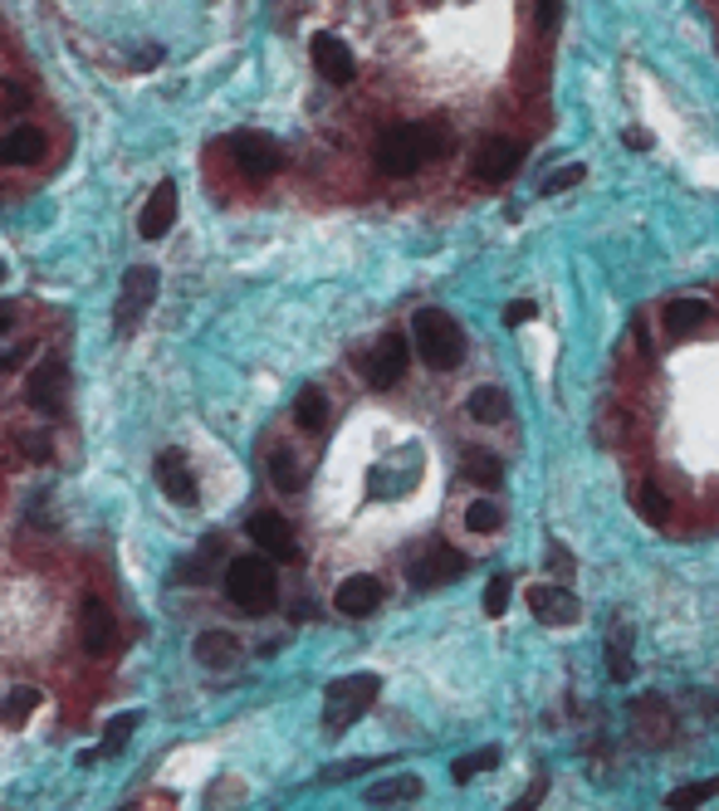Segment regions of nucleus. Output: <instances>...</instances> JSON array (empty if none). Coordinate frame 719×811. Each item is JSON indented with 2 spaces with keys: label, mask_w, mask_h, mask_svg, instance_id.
Instances as JSON below:
<instances>
[{
  "label": "nucleus",
  "mask_w": 719,
  "mask_h": 811,
  "mask_svg": "<svg viewBox=\"0 0 719 811\" xmlns=\"http://www.w3.org/2000/svg\"><path fill=\"white\" fill-rule=\"evenodd\" d=\"M451 152V127L445 123H392L373 147L377 172L387 176H416L426 162Z\"/></svg>",
  "instance_id": "obj_1"
},
{
  "label": "nucleus",
  "mask_w": 719,
  "mask_h": 811,
  "mask_svg": "<svg viewBox=\"0 0 719 811\" xmlns=\"http://www.w3.org/2000/svg\"><path fill=\"white\" fill-rule=\"evenodd\" d=\"M412 338H416V357H421L431 371L461 367V357H465V332L455 328L451 313L421 308V313L412 318Z\"/></svg>",
  "instance_id": "obj_2"
},
{
  "label": "nucleus",
  "mask_w": 719,
  "mask_h": 811,
  "mask_svg": "<svg viewBox=\"0 0 719 811\" xmlns=\"http://www.w3.org/2000/svg\"><path fill=\"white\" fill-rule=\"evenodd\" d=\"M377 694H382V680H377V674H343V680H333L324 689V723H328V733L353 728V723L377 704Z\"/></svg>",
  "instance_id": "obj_3"
},
{
  "label": "nucleus",
  "mask_w": 719,
  "mask_h": 811,
  "mask_svg": "<svg viewBox=\"0 0 719 811\" xmlns=\"http://www.w3.org/2000/svg\"><path fill=\"white\" fill-rule=\"evenodd\" d=\"M226 596L240 611L265 616L269 606H275V567H269L265 557H236V562L226 567Z\"/></svg>",
  "instance_id": "obj_4"
},
{
  "label": "nucleus",
  "mask_w": 719,
  "mask_h": 811,
  "mask_svg": "<svg viewBox=\"0 0 719 811\" xmlns=\"http://www.w3.org/2000/svg\"><path fill=\"white\" fill-rule=\"evenodd\" d=\"M152 299H157V269H152V264H133V269L123 274L118 308H113V328H118V332H133L142 318H148Z\"/></svg>",
  "instance_id": "obj_5"
},
{
  "label": "nucleus",
  "mask_w": 719,
  "mask_h": 811,
  "mask_svg": "<svg viewBox=\"0 0 719 811\" xmlns=\"http://www.w3.org/2000/svg\"><path fill=\"white\" fill-rule=\"evenodd\" d=\"M226 152L236 156V166L250 176V181H265V176H275L279 166H285V147L265 132H230Z\"/></svg>",
  "instance_id": "obj_6"
},
{
  "label": "nucleus",
  "mask_w": 719,
  "mask_h": 811,
  "mask_svg": "<svg viewBox=\"0 0 719 811\" xmlns=\"http://www.w3.org/2000/svg\"><path fill=\"white\" fill-rule=\"evenodd\" d=\"M25 396H30L35 410H45V416H60L64 396H70V367H64V357H45L40 367L30 371V381H25Z\"/></svg>",
  "instance_id": "obj_7"
},
{
  "label": "nucleus",
  "mask_w": 719,
  "mask_h": 811,
  "mask_svg": "<svg viewBox=\"0 0 719 811\" xmlns=\"http://www.w3.org/2000/svg\"><path fill=\"white\" fill-rule=\"evenodd\" d=\"M406 362H412L406 338H402V332H387V338L363 357V371H367V381H373L377 391H387V387H396V381L406 377Z\"/></svg>",
  "instance_id": "obj_8"
},
{
  "label": "nucleus",
  "mask_w": 719,
  "mask_h": 811,
  "mask_svg": "<svg viewBox=\"0 0 719 811\" xmlns=\"http://www.w3.org/2000/svg\"><path fill=\"white\" fill-rule=\"evenodd\" d=\"M519 162H524V142H514V137H484L480 147H475V156H470V166H475V176L480 181H509L514 172H519Z\"/></svg>",
  "instance_id": "obj_9"
},
{
  "label": "nucleus",
  "mask_w": 719,
  "mask_h": 811,
  "mask_svg": "<svg viewBox=\"0 0 719 811\" xmlns=\"http://www.w3.org/2000/svg\"><path fill=\"white\" fill-rule=\"evenodd\" d=\"M113 641H118V621H113L109 601H103V596H84V606H79V645H84V655H109Z\"/></svg>",
  "instance_id": "obj_10"
},
{
  "label": "nucleus",
  "mask_w": 719,
  "mask_h": 811,
  "mask_svg": "<svg viewBox=\"0 0 719 811\" xmlns=\"http://www.w3.org/2000/svg\"><path fill=\"white\" fill-rule=\"evenodd\" d=\"M308 54H314V68L328 78V84H353V74H357V59H353V49L343 45L338 35H314V45H308Z\"/></svg>",
  "instance_id": "obj_11"
},
{
  "label": "nucleus",
  "mask_w": 719,
  "mask_h": 811,
  "mask_svg": "<svg viewBox=\"0 0 719 811\" xmlns=\"http://www.w3.org/2000/svg\"><path fill=\"white\" fill-rule=\"evenodd\" d=\"M157 489L181 508L197 504V474H191V465H187L181 449H162V455H157Z\"/></svg>",
  "instance_id": "obj_12"
},
{
  "label": "nucleus",
  "mask_w": 719,
  "mask_h": 811,
  "mask_svg": "<svg viewBox=\"0 0 719 811\" xmlns=\"http://www.w3.org/2000/svg\"><path fill=\"white\" fill-rule=\"evenodd\" d=\"M529 611L539 616V621H548V625H572L582 616V606H578V596L568 592V586H553V582H539L529 592Z\"/></svg>",
  "instance_id": "obj_13"
},
{
  "label": "nucleus",
  "mask_w": 719,
  "mask_h": 811,
  "mask_svg": "<svg viewBox=\"0 0 719 811\" xmlns=\"http://www.w3.org/2000/svg\"><path fill=\"white\" fill-rule=\"evenodd\" d=\"M172 225H177V181H162L157 191L148 195V205H142L138 230H142V240H162Z\"/></svg>",
  "instance_id": "obj_14"
},
{
  "label": "nucleus",
  "mask_w": 719,
  "mask_h": 811,
  "mask_svg": "<svg viewBox=\"0 0 719 811\" xmlns=\"http://www.w3.org/2000/svg\"><path fill=\"white\" fill-rule=\"evenodd\" d=\"M377 601H382V582H377V576H367V572L343 576V582H338V592H333V606L343 616H373Z\"/></svg>",
  "instance_id": "obj_15"
},
{
  "label": "nucleus",
  "mask_w": 719,
  "mask_h": 811,
  "mask_svg": "<svg viewBox=\"0 0 719 811\" xmlns=\"http://www.w3.org/2000/svg\"><path fill=\"white\" fill-rule=\"evenodd\" d=\"M250 537H255L265 553L285 557V562H294L299 557V543H294V528H289L285 514H255L250 518Z\"/></svg>",
  "instance_id": "obj_16"
},
{
  "label": "nucleus",
  "mask_w": 719,
  "mask_h": 811,
  "mask_svg": "<svg viewBox=\"0 0 719 811\" xmlns=\"http://www.w3.org/2000/svg\"><path fill=\"white\" fill-rule=\"evenodd\" d=\"M461 567L465 562L451 553V547L436 543V547H426V553L416 557L406 576H412V586H421V592H426V586H441V582H451V576H461Z\"/></svg>",
  "instance_id": "obj_17"
},
{
  "label": "nucleus",
  "mask_w": 719,
  "mask_h": 811,
  "mask_svg": "<svg viewBox=\"0 0 719 811\" xmlns=\"http://www.w3.org/2000/svg\"><path fill=\"white\" fill-rule=\"evenodd\" d=\"M40 156H45V132H40V127L21 123V127H11V132L0 137V162L30 166V162H40Z\"/></svg>",
  "instance_id": "obj_18"
},
{
  "label": "nucleus",
  "mask_w": 719,
  "mask_h": 811,
  "mask_svg": "<svg viewBox=\"0 0 719 811\" xmlns=\"http://www.w3.org/2000/svg\"><path fill=\"white\" fill-rule=\"evenodd\" d=\"M197 660L211 670H230L240 660V641L230 631H201L197 635Z\"/></svg>",
  "instance_id": "obj_19"
},
{
  "label": "nucleus",
  "mask_w": 719,
  "mask_h": 811,
  "mask_svg": "<svg viewBox=\"0 0 719 811\" xmlns=\"http://www.w3.org/2000/svg\"><path fill=\"white\" fill-rule=\"evenodd\" d=\"M705 318H709V303H705V299H670V303H666V328L676 332V338H685V332L705 328Z\"/></svg>",
  "instance_id": "obj_20"
},
{
  "label": "nucleus",
  "mask_w": 719,
  "mask_h": 811,
  "mask_svg": "<svg viewBox=\"0 0 719 811\" xmlns=\"http://www.w3.org/2000/svg\"><path fill=\"white\" fill-rule=\"evenodd\" d=\"M421 787H426V782L416 777V772H402V777H387V782H377V787H367V801H373V807H392V801H416V797H421Z\"/></svg>",
  "instance_id": "obj_21"
},
{
  "label": "nucleus",
  "mask_w": 719,
  "mask_h": 811,
  "mask_svg": "<svg viewBox=\"0 0 719 811\" xmlns=\"http://www.w3.org/2000/svg\"><path fill=\"white\" fill-rule=\"evenodd\" d=\"M465 410H470V420H480V426H494V420H504L509 401H504L500 387H475L470 401H465Z\"/></svg>",
  "instance_id": "obj_22"
},
{
  "label": "nucleus",
  "mask_w": 719,
  "mask_h": 811,
  "mask_svg": "<svg viewBox=\"0 0 719 811\" xmlns=\"http://www.w3.org/2000/svg\"><path fill=\"white\" fill-rule=\"evenodd\" d=\"M294 420H299V430H324L328 426V396H324V387H304V391H299Z\"/></svg>",
  "instance_id": "obj_23"
},
{
  "label": "nucleus",
  "mask_w": 719,
  "mask_h": 811,
  "mask_svg": "<svg viewBox=\"0 0 719 811\" xmlns=\"http://www.w3.org/2000/svg\"><path fill=\"white\" fill-rule=\"evenodd\" d=\"M607 674H611V680H631V674H636V660H631V631H627V625H617V631L607 635Z\"/></svg>",
  "instance_id": "obj_24"
},
{
  "label": "nucleus",
  "mask_w": 719,
  "mask_h": 811,
  "mask_svg": "<svg viewBox=\"0 0 719 811\" xmlns=\"http://www.w3.org/2000/svg\"><path fill=\"white\" fill-rule=\"evenodd\" d=\"M709 797H719V777L685 782V787H676V791L666 797V807H670V811H695L699 801H709Z\"/></svg>",
  "instance_id": "obj_25"
},
{
  "label": "nucleus",
  "mask_w": 719,
  "mask_h": 811,
  "mask_svg": "<svg viewBox=\"0 0 719 811\" xmlns=\"http://www.w3.org/2000/svg\"><path fill=\"white\" fill-rule=\"evenodd\" d=\"M269 479H275V489L294 494V489L304 484V469H299V459L289 455V449H269Z\"/></svg>",
  "instance_id": "obj_26"
},
{
  "label": "nucleus",
  "mask_w": 719,
  "mask_h": 811,
  "mask_svg": "<svg viewBox=\"0 0 719 811\" xmlns=\"http://www.w3.org/2000/svg\"><path fill=\"white\" fill-rule=\"evenodd\" d=\"M30 709H40V689H15L11 699L0 704V723H11V728H21V723L30 719Z\"/></svg>",
  "instance_id": "obj_27"
},
{
  "label": "nucleus",
  "mask_w": 719,
  "mask_h": 811,
  "mask_svg": "<svg viewBox=\"0 0 719 811\" xmlns=\"http://www.w3.org/2000/svg\"><path fill=\"white\" fill-rule=\"evenodd\" d=\"M465 474H470L475 484H500L504 465L494 455H484V449H465Z\"/></svg>",
  "instance_id": "obj_28"
},
{
  "label": "nucleus",
  "mask_w": 719,
  "mask_h": 811,
  "mask_svg": "<svg viewBox=\"0 0 719 811\" xmlns=\"http://www.w3.org/2000/svg\"><path fill=\"white\" fill-rule=\"evenodd\" d=\"M500 504H494V498H475L470 508H465V528H470V533H494V528H500Z\"/></svg>",
  "instance_id": "obj_29"
},
{
  "label": "nucleus",
  "mask_w": 719,
  "mask_h": 811,
  "mask_svg": "<svg viewBox=\"0 0 719 811\" xmlns=\"http://www.w3.org/2000/svg\"><path fill=\"white\" fill-rule=\"evenodd\" d=\"M133 728H138V713H118V719H109V723H103L99 752H123V743L133 738Z\"/></svg>",
  "instance_id": "obj_30"
},
{
  "label": "nucleus",
  "mask_w": 719,
  "mask_h": 811,
  "mask_svg": "<svg viewBox=\"0 0 719 811\" xmlns=\"http://www.w3.org/2000/svg\"><path fill=\"white\" fill-rule=\"evenodd\" d=\"M494 762H500V748H480V752H465V758H455V762H451V777H455V782H470L475 772L494 768Z\"/></svg>",
  "instance_id": "obj_31"
},
{
  "label": "nucleus",
  "mask_w": 719,
  "mask_h": 811,
  "mask_svg": "<svg viewBox=\"0 0 719 811\" xmlns=\"http://www.w3.org/2000/svg\"><path fill=\"white\" fill-rule=\"evenodd\" d=\"M641 514H646L651 518V523H666V518H670V498L666 494H660V489L656 484H646V489H641Z\"/></svg>",
  "instance_id": "obj_32"
},
{
  "label": "nucleus",
  "mask_w": 719,
  "mask_h": 811,
  "mask_svg": "<svg viewBox=\"0 0 719 811\" xmlns=\"http://www.w3.org/2000/svg\"><path fill=\"white\" fill-rule=\"evenodd\" d=\"M504 606H509V576H494L490 586H484V616H504Z\"/></svg>",
  "instance_id": "obj_33"
},
{
  "label": "nucleus",
  "mask_w": 719,
  "mask_h": 811,
  "mask_svg": "<svg viewBox=\"0 0 719 811\" xmlns=\"http://www.w3.org/2000/svg\"><path fill=\"white\" fill-rule=\"evenodd\" d=\"M582 181V162H568V166H558V172L543 181V195H558V191H568V186H578Z\"/></svg>",
  "instance_id": "obj_34"
},
{
  "label": "nucleus",
  "mask_w": 719,
  "mask_h": 811,
  "mask_svg": "<svg viewBox=\"0 0 719 811\" xmlns=\"http://www.w3.org/2000/svg\"><path fill=\"white\" fill-rule=\"evenodd\" d=\"M363 772H373V762L357 758V762H333V768L318 772V782H348V777H363Z\"/></svg>",
  "instance_id": "obj_35"
},
{
  "label": "nucleus",
  "mask_w": 719,
  "mask_h": 811,
  "mask_svg": "<svg viewBox=\"0 0 719 811\" xmlns=\"http://www.w3.org/2000/svg\"><path fill=\"white\" fill-rule=\"evenodd\" d=\"M21 449L35 459V465H45V459H50V440H40V430H21Z\"/></svg>",
  "instance_id": "obj_36"
},
{
  "label": "nucleus",
  "mask_w": 719,
  "mask_h": 811,
  "mask_svg": "<svg viewBox=\"0 0 719 811\" xmlns=\"http://www.w3.org/2000/svg\"><path fill=\"white\" fill-rule=\"evenodd\" d=\"M533 313H539V308H533L529 299H514V303H504V322H509V328H519V322H529Z\"/></svg>",
  "instance_id": "obj_37"
},
{
  "label": "nucleus",
  "mask_w": 719,
  "mask_h": 811,
  "mask_svg": "<svg viewBox=\"0 0 719 811\" xmlns=\"http://www.w3.org/2000/svg\"><path fill=\"white\" fill-rule=\"evenodd\" d=\"M543 791H548V777H539V782H533V787L524 791L519 801H514V811H533V807H539V801H543Z\"/></svg>",
  "instance_id": "obj_38"
},
{
  "label": "nucleus",
  "mask_w": 719,
  "mask_h": 811,
  "mask_svg": "<svg viewBox=\"0 0 719 811\" xmlns=\"http://www.w3.org/2000/svg\"><path fill=\"white\" fill-rule=\"evenodd\" d=\"M558 15H563V10H558V0H543V5H539V25H543V29H553V25H558Z\"/></svg>",
  "instance_id": "obj_39"
},
{
  "label": "nucleus",
  "mask_w": 719,
  "mask_h": 811,
  "mask_svg": "<svg viewBox=\"0 0 719 811\" xmlns=\"http://www.w3.org/2000/svg\"><path fill=\"white\" fill-rule=\"evenodd\" d=\"M157 59H162V49H138V54H133V64H138V68H152Z\"/></svg>",
  "instance_id": "obj_40"
},
{
  "label": "nucleus",
  "mask_w": 719,
  "mask_h": 811,
  "mask_svg": "<svg viewBox=\"0 0 719 811\" xmlns=\"http://www.w3.org/2000/svg\"><path fill=\"white\" fill-rule=\"evenodd\" d=\"M548 553H553V557H548V562H553V572H568V553H563V547H558V543H553V547H548Z\"/></svg>",
  "instance_id": "obj_41"
},
{
  "label": "nucleus",
  "mask_w": 719,
  "mask_h": 811,
  "mask_svg": "<svg viewBox=\"0 0 719 811\" xmlns=\"http://www.w3.org/2000/svg\"><path fill=\"white\" fill-rule=\"evenodd\" d=\"M15 322V303H0V328H11Z\"/></svg>",
  "instance_id": "obj_42"
},
{
  "label": "nucleus",
  "mask_w": 719,
  "mask_h": 811,
  "mask_svg": "<svg viewBox=\"0 0 719 811\" xmlns=\"http://www.w3.org/2000/svg\"><path fill=\"white\" fill-rule=\"evenodd\" d=\"M0 279H5V259H0Z\"/></svg>",
  "instance_id": "obj_43"
}]
</instances>
